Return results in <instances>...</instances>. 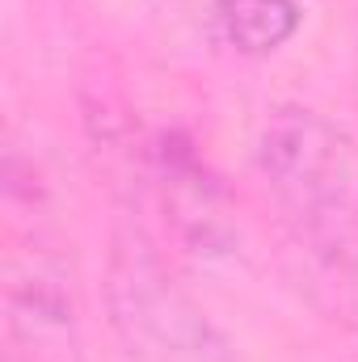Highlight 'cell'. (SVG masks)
Instances as JSON below:
<instances>
[{
    "instance_id": "1",
    "label": "cell",
    "mask_w": 358,
    "mask_h": 362,
    "mask_svg": "<svg viewBox=\"0 0 358 362\" xmlns=\"http://www.w3.org/2000/svg\"><path fill=\"white\" fill-rule=\"evenodd\" d=\"M258 160L270 189L282 198L304 236L329 253L354 236L350 228V148L342 131L304 105L270 114L258 139Z\"/></svg>"
},
{
    "instance_id": "2",
    "label": "cell",
    "mask_w": 358,
    "mask_h": 362,
    "mask_svg": "<svg viewBox=\"0 0 358 362\" xmlns=\"http://www.w3.org/2000/svg\"><path fill=\"white\" fill-rule=\"evenodd\" d=\"M110 325L144 362H224V341L139 232H122L105 278Z\"/></svg>"
},
{
    "instance_id": "3",
    "label": "cell",
    "mask_w": 358,
    "mask_h": 362,
    "mask_svg": "<svg viewBox=\"0 0 358 362\" xmlns=\"http://www.w3.org/2000/svg\"><path fill=\"white\" fill-rule=\"evenodd\" d=\"M224 38L245 51V55H266L278 51L295 25H299V4L295 0H219L215 4Z\"/></svg>"
},
{
    "instance_id": "4",
    "label": "cell",
    "mask_w": 358,
    "mask_h": 362,
    "mask_svg": "<svg viewBox=\"0 0 358 362\" xmlns=\"http://www.w3.org/2000/svg\"><path fill=\"white\" fill-rule=\"evenodd\" d=\"M329 262L337 266V278H342V286H346V303H350V312H354L358 320V240H342L337 249H329Z\"/></svg>"
}]
</instances>
